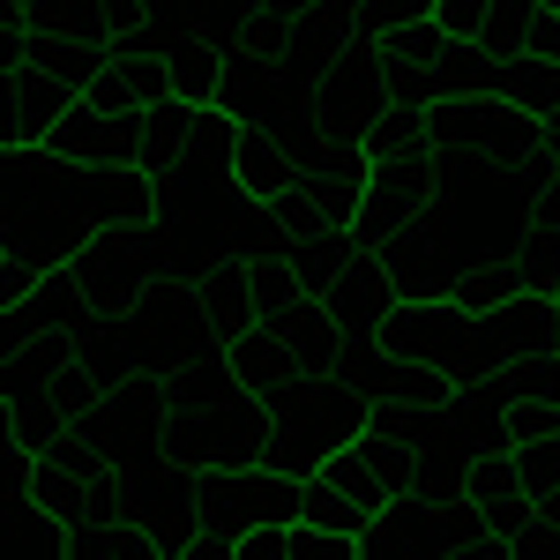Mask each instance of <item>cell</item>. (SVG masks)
I'll list each match as a JSON object with an SVG mask.
<instances>
[{"label":"cell","mask_w":560,"mask_h":560,"mask_svg":"<svg viewBox=\"0 0 560 560\" xmlns=\"http://www.w3.org/2000/svg\"><path fill=\"white\" fill-rule=\"evenodd\" d=\"M31 60H38L45 75H60L68 90H90V75L113 60V38L105 31H38L31 38Z\"/></svg>","instance_id":"cell-18"},{"label":"cell","mask_w":560,"mask_h":560,"mask_svg":"<svg viewBox=\"0 0 560 560\" xmlns=\"http://www.w3.org/2000/svg\"><path fill=\"white\" fill-rule=\"evenodd\" d=\"M75 277H83L90 306L105 314V322H120L142 306V292L158 284V217H120V224H97L75 261H68Z\"/></svg>","instance_id":"cell-4"},{"label":"cell","mask_w":560,"mask_h":560,"mask_svg":"<svg viewBox=\"0 0 560 560\" xmlns=\"http://www.w3.org/2000/svg\"><path fill=\"white\" fill-rule=\"evenodd\" d=\"M165 456L217 471V464H269V404L261 396H224V404H195L165 419Z\"/></svg>","instance_id":"cell-5"},{"label":"cell","mask_w":560,"mask_h":560,"mask_svg":"<svg viewBox=\"0 0 560 560\" xmlns=\"http://www.w3.org/2000/svg\"><path fill=\"white\" fill-rule=\"evenodd\" d=\"M322 486H329V493H345L351 509H359V516H374V509H382V501H396V493H388L382 486V471H374V464H366V448H359V441H351V448H337V456H329V464H322ZM359 530H366V523H359Z\"/></svg>","instance_id":"cell-23"},{"label":"cell","mask_w":560,"mask_h":560,"mask_svg":"<svg viewBox=\"0 0 560 560\" xmlns=\"http://www.w3.org/2000/svg\"><path fill=\"white\" fill-rule=\"evenodd\" d=\"M478 322H486V345L501 351V359L538 351V345H546V329H553V292H530V284H523L516 300H501L493 314H478Z\"/></svg>","instance_id":"cell-19"},{"label":"cell","mask_w":560,"mask_h":560,"mask_svg":"<svg viewBox=\"0 0 560 560\" xmlns=\"http://www.w3.org/2000/svg\"><path fill=\"white\" fill-rule=\"evenodd\" d=\"M224 359H232V374H240V388L247 396H277V388H292L306 374L300 366V351H292V337L277 329V322H255V329H240L232 345H224Z\"/></svg>","instance_id":"cell-14"},{"label":"cell","mask_w":560,"mask_h":560,"mask_svg":"<svg viewBox=\"0 0 560 560\" xmlns=\"http://www.w3.org/2000/svg\"><path fill=\"white\" fill-rule=\"evenodd\" d=\"M501 382L509 396H538V404H560V351H516V359H501Z\"/></svg>","instance_id":"cell-27"},{"label":"cell","mask_w":560,"mask_h":560,"mask_svg":"<svg viewBox=\"0 0 560 560\" xmlns=\"http://www.w3.org/2000/svg\"><path fill=\"white\" fill-rule=\"evenodd\" d=\"M23 314H31V329H75V337H90L105 314L90 306V292H83V277L60 261V269H45L38 277V292L23 300Z\"/></svg>","instance_id":"cell-17"},{"label":"cell","mask_w":560,"mask_h":560,"mask_svg":"<svg viewBox=\"0 0 560 560\" xmlns=\"http://www.w3.org/2000/svg\"><path fill=\"white\" fill-rule=\"evenodd\" d=\"M0 261H8V240H0Z\"/></svg>","instance_id":"cell-40"},{"label":"cell","mask_w":560,"mask_h":560,"mask_svg":"<svg viewBox=\"0 0 560 560\" xmlns=\"http://www.w3.org/2000/svg\"><path fill=\"white\" fill-rule=\"evenodd\" d=\"M441 202V158L419 150V158H374V173H366V202H359V240H388L396 224H411V217H427Z\"/></svg>","instance_id":"cell-9"},{"label":"cell","mask_w":560,"mask_h":560,"mask_svg":"<svg viewBox=\"0 0 560 560\" xmlns=\"http://www.w3.org/2000/svg\"><path fill=\"white\" fill-rule=\"evenodd\" d=\"M382 45H388V75H433L441 52H448V31H441V15H427V23H404Z\"/></svg>","instance_id":"cell-26"},{"label":"cell","mask_w":560,"mask_h":560,"mask_svg":"<svg viewBox=\"0 0 560 560\" xmlns=\"http://www.w3.org/2000/svg\"><path fill=\"white\" fill-rule=\"evenodd\" d=\"M538 516H546V523H560V486H546V493H538Z\"/></svg>","instance_id":"cell-38"},{"label":"cell","mask_w":560,"mask_h":560,"mask_svg":"<svg viewBox=\"0 0 560 560\" xmlns=\"http://www.w3.org/2000/svg\"><path fill=\"white\" fill-rule=\"evenodd\" d=\"M292 179H300V158L284 150V135L269 120H240V135H232V187L247 202H277Z\"/></svg>","instance_id":"cell-11"},{"label":"cell","mask_w":560,"mask_h":560,"mask_svg":"<svg viewBox=\"0 0 560 560\" xmlns=\"http://www.w3.org/2000/svg\"><path fill=\"white\" fill-rule=\"evenodd\" d=\"M530 210H538V217H553V224H560V165H553L546 179H538V202H530Z\"/></svg>","instance_id":"cell-37"},{"label":"cell","mask_w":560,"mask_h":560,"mask_svg":"<svg viewBox=\"0 0 560 560\" xmlns=\"http://www.w3.org/2000/svg\"><path fill=\"white\" fill-rule=\"evenodd\" d=\"M345 255H351V232H306V240H284V261H292L300 292H329L337 269H345Z\"/></svg>","instance_id":"cell-24"},{"label":"cell","mask_w":560,"mask_h":560,"mask_svg":"<svg viewBox=\"0 0 560 560\" xmlns=\"http://www.w3.org/2000/svg\"><path fill=\"white\" fill-rule=\"evenodd\" d=\"M523 52H538V60H560V0L538 8V23H530V45Z\"/></svg>","instance_id":"cell-35"},{"label":"cell","mask_w":560,"mask_h":560,"mask_svg":"<svg viewBox=\"0 0 560 560\" xmlns=\"http://www.w3.org/2000/svg\"><path fill=\"white\" fill-rule=\"evenodd\" d=\"M314 105L337 142H366V128L382 120L388 105V45L382 38H345L337 60L314 75Z\"/></svg>","instance_id":"cell-6"},{"label":"cell","mask_w":560,"mask_h":560,"mask_svg":"<svg viewBox=\"0 0 560 560\" xmlns=\"http://www.w3.org/2000/svg\"><path fill=\"white\" fill-rule=\"evenodd\" d=\"M509 560H560V523L530 516L516 538H509Z\"/></svg>","instance_id":"cell-32"},{"label":"cell","mask_w":560,"mask_h":560,"mask_svg":"<svg viewBox=\"0 0 560 560\" xmlns=\"http://www.w3.org/2000/svg\"><path fill=\"white\" fill-rule=\"evenodd\" d=\"M509 261H516V277L530 284V292H546V284L560 277V224L530 210V224L509 240Z\"/></svg>","instance_id":"cell-25"},{"label":"cell","mask_w":560,"mask_h":560,"mask_svg":"<svg viewBox=\"0 0 560 560\" xmlns=\"http://www.w3.org/2000/svg\"><path fill=\"white\" fill-rule=\"evenodd\" d=\"M516 292H523V277H516L509 255H471L464 269H456V284H448V300L464 306V314H493V306L516 300Z\"/></svg>","instance_id":"cell-21"},{"label":"cell","mask_w":560,"mask_h":560,"mask_svg":"<svg viewBox=\"0 0 560 560\" xmlns=\"http://www.w3.org/2000/svg\"><path fill=\"white\" fill-rule=\"evenodd\" d=\"M8 419H15V441H23L31 456H45L60 433L75 427V419L52 404V388H45V382H15V388H8Z\"/></svg>","instance_id":"cell-22"},{"label":"cell","mask_w":560,"mask_h":560,"mask_svg":"<svg viewBox=\"0 0 560 560\" xmlns=\"http://www.w3.org/2000/svg\"><path fill=\"white\" fill-rule=\"evenodd\" d=\"M224 38L217 31H173L165 38V75H173V97L179 105H217L224 90Z\"/></svg>","instance_id":"cell-16"},{"label":"cell","mask_w":560,"mask_h":560,"mask_svg":"<svg viewBox=\"0 0 560 560\" xmlns=\"http://www.w3.org/2000/svg\"><path fill=\"white\" fill-rule=\"evenodd\" d=\"M486 8H493V0H433V15H441L448 38H478V31H486Z\"/></svg>","instance_id":"cell-33"},{"label":"cell","mask_w":560,"mask_h":560,"mask_svg":"<svg viewBox=\"0 0 560 560\" xmlns=\"http://www.w3.org/2000/svg\"><path fill=\"white\" fill-rule=\"evenodd\" d=\"M306 509V478L284 464H217L202 471V546L195 560H240V538L261 523H292Z\"/></svg>","instance_id":"cell-2"},{"label":"cell","mask_w":560,"mask_h":560,"mask_svg":"<svg viewBox=\"0 0 560 560\" xmlns=\"http://www.w3.org/2000/svg\"><path fill=\"white\" fill-rule=\"evenodd\" d=\"M150 23V0H97V31L120 38V31H142Z\"/></svg>","instance_id":"cell-34"},{"label":"cell","mask_w":560,"mask_h":560,"mask_svg":"<svg viewBox=\"0 0 560 560\" xmlns=\"http://www.w3.org/2000/svg\"><path fill=\"white\" fill-rule=\"evenodd\" d=\"M97 113H142V97H135V83H128V68L120 60H105L97 75H90V90H83Z\"/></svg>","instance_id":"cell-31"},{"label":"cell","mask_w":560,"mask_h":560,"mask_svg":"<svg viewBox=\"0 0 560 560\" xmlns=\"http://www.w3.org/2000/svg\"><path fill=\"white\" fill-rule=\"evenodd\" d=\"M366 158H419V150H433V105H411V97H388L382 120L366 128V142H359Z\"/></svg>","instance_id":"cell-20"},{"label":"cell","mask_w":560,"mask_h":560,"mask_svg":"<svg viewBox=\"0 0 560 560\" xmlns=\"http://www.w3.org/2000/svg\"><path fill=\"white\" fill-rule=\"evenodd\" d=\"M546 351H560V300H553V329H546Z\"/></svg>","instance_id":"cell-39"},{"label":"cell","mask_w":560,"mask_h":560,"mask_svg":"<svg viewBox=\"0 0 560 560\" xmlns=\"http://www.w3.org/2000/svg\"><path fill=\"white\" fill-rule=\"evenodd\" d=\"M433 75H441V97H516L523 52H501L486 38H448Z\"/></svg>","instance_id":"cell-13"},{"label":"cell","mask_w":560,"mask_h":560,"mask_svg":"<svg viewBox=\"0 0 560 560\" xmlns=\"http://www.w3.org/2000/svg\"><path fill=\"white\" fill-rule=\"evenodd\" d=\"M322 300H329V314L345 322V337H374V329L388 322V306L404 300V292H396V269L382 261V247L351 232V255H345L337 284H329Z\"/></svg>","instance_id":"cell-10"},{"label":"cell","mask_w":560,"mask_h":560,"mask_svg":"<svg viewBox=\"0 0 560 560\" xmlns=\"http://www.w3.org/2000/svg\"><path fill=\"white\" fill-rule=\"evenodd\" d=\"M128 322V345L135 359H142V374H173V366H187L202 345H217L210 314H202V300H195V284H150L142 292V306L135 314H120Z\"/></svg>","instance_id":"cell-7"},{"label":"cell","mask_w":560,"mask_h":560,"mask_svg":"<svg viewBox=\"0 0 560 560\" xmlns=\"http://www.w3.org/2000/svg\"><path fill=\"white\" fill-rule=\"evenodd\" d=\"M538 8H546V0H493L478 38L501 45V52H523V45H530V23H538Z\"/></svg>","instance_id":"cell-28"},{"label":"cell","mask_w":560,"mask_h":560,"mask_svg":"<svg viewBox=\"0 0 560 560\" xmlns=\"http://www.w3.org/2000/svg\"><path fill=\"white\" fill-rule=\"evenodd\" d=\"M0 396H8V382H0Z\"/></svg>","instance_id":"cell-41"},{"label":"cell","mask_w":560,"mask_h":560,"mask_svg":"<svg viewBox=\"0 0 560 560\" xmlns=\"http://www.w3.org/2000/svg\"><path fill=\"white\" fill-rule=\"evenodd\" d=\"M269 322L292 337V351H300L306 374H337V366H345V345H351V337H345V322L329 314V300H322V292H300V300L284 306V314H269Z\"/></svg>","instance_id":"cell-15"},{"label":"cell","mask_w":560,"mask_h":560,"mask_svg":"<svg viewBox=\"0 0 560 560\" xmlns=\"http://www.w3.org/2000/svg\"><path fill=\"white\" fill-rule=\"evenodd\" d=\"M31 493V448L15 441V419H8V396H0V509Z\"/></svg>","instance_id":"cell-29"},{"label":"cell","mask_w":560,"mask_h":560,"mask_svg":"<svg viewBox=\"0 0 560 560\" xmlns=\"http://www.w3.org/2000/svg\"><path fill=\"white\" fill-rule=\"evenodd\" d=\"M15 60H31V31L0 23V68H15Z\"/></svg>","instance_id":"cell-36"},{"label":"cell","mask_w":560,"mask_h":560,"mask_svg":"<svg viewBox=\"0 0 560 560\" xmlns=\"http://www.w3.org/2000/svg\"><path fill=\"white\" fill-rule=\"evenodd\" d=\"M195 300H202V314H210L217 345H232L240 329H255V322H261L247 255H210V261H202V277H195Z\"/></svg>","instance_id":"cell-12"},{"label":"cell","mask_w":560,"mask_h":560,"mask_svg":"<svg viewBox=\"0 0 560 560\" xmlns=\"http://www.w3.org/2000/svg\"><path fill=\"white\" fill-rule=\"evenodd\" d=\"M553 128H560V113H553Z\"/></svg>","instance_id":"cell-42"},{"label":"cell","mask_w":560,"mask_h":560,"mask_svg":"<svg viewBox=\"0 0 560 560\" xmlns=\"http://www.w3.org/2000/svg\"><path fill=\"white\" fill-rule=\"evenodd\" d=\"M427 15H433V0H366L351 38H396L404 23H427Z\"/></svg>","instance_id":"cell-30"},{"label":"cell","mask_w":560,"mask_h":560,"mask_svg":"<svg viewBox=\"0 0 560 560\" xmlns=\"http://www.w3.org/2000/svg\"><path fill=\"white\" fill-rule=\"evenodd\" d=\"M374 337H382L388 359L448 366L456 382H478L486 366H501V351L486 345V322H478V314H464L456 300H396Z\"/></svg>","instance_id":"cell-3"},{"label":"cell","mask_w":560,"mask_h":560,"mask_svg":"<svg viewBox=\"0 0 560 560\" xmlns=\"http://www.w3.org/2000/svg\"><path fill=\"white\" fill-rule=\"evenodd\" d=\"M374 419V396L337 374H300L292 388L269 396V464H284L292 478H314L337 448H351Z\"/></svg>","instance_id":"cell-1"},{"label":"cell","mask_w":560,"mask_h":560,"mask_svg":"<svg viewBox=\"0 0 560 560\" xmlns=\"http://www.w3.org/2000/svg\"><path fill=\"white\" fill-rule=\"evenodd\" d=\"M135 516L150 523L165 560H195V546H202V471L165 456V448L142 456L135 464Z\"/></svg>","instance_id":"cell-8"}]
</instances>
